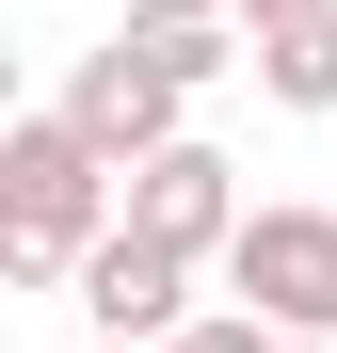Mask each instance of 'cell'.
Wrapping results in <instances>:
<instances>
[{"label": "cell", "instance_id": "obj_1", "mask_svg": "<svg viewBox=\"0 0 337 353\" xmlns=\"http://www.w3.org/2000/svg\"><path fill=\"white\" fill-rule=\"evenodd\" d=\"M112 225H129V176H112L65 112H17V129H0V273L17 289H81Z\"/></svg>", "mask_w": 337, "mask_h": 353}, {"label": "cell", "instance_id": "obj_2", "mask_svg": "<svg viewBox=\"0 0 337 353\" xmlns=\"http://www.w3.org/2000/svg\"><path fill=\"white\" fill-rule=\"evenodd\" d=\"M225 305L273 321L289 353H337V209H257L225 241Z\"/></svg>", "mask_w": 337, "mask_h": 353}, {"label": "cell", "instance_id": "obj_3", "mask_svg": "<svg viewBox=\"0 0 337 353\" xmlns=\"http://www.w3.org/2000/svg\"><path fill=\"white\" fill-rule=\"evenodd\" d=\"M48 112H65V129H81L112 176H145V161H177V145H193V97L161 81V65H129V48H81Z\"/></svg>", "mask_w": 337, "mask_h": 353}, {"label": "cell", "instance_id": "obj_4", "mask_svg": "<svg viewBox=\"0 0 337 353\" xmlns=\"http://www.w3.org/2000/svg\"><path fill=\"white\" fill-rule=\"evenodd\" d=\"M81 321H96V353H177V337L209 321V305H193V257H161V241L112 225L96 273H81Z\"/></svg>", "mask_w": 337, "mask_h": 353}, {"label": "cell", "instance_id": "obj_5", "mask_svg": "<svg viewBox=\"0 0 337 353\" xmlns=\"http://www.w3.org/2000/svg\"><path fill=\"white\" fill-rule=\"evenodd\" d=\"M241 161H225V145H177V161H145L129 176V241H161V257H225V241H241Z\"/></svg>", "mask_w": 337, "mask_h": 353}, {"label": "cell", "instance_id": "obj_6", "mask_svg": "<svg viewBox=\"0 0 337 353\" xmlns=\"http://www.w3.org/2000/svg\"><path fill=\"white\" fill-rule=\"evenodd\" d=\"M112 48H129V65H161L177 97H209L225 65H257V32L225 17V0H129V17H112Z\"/></svg>", "mask_w": 337, "mask_h": 353}, {"label": "cell", "instance_id": "obj_7", "mask_svg": "<svg viewBox=\"0 0 337 353\" xmlns=\"http://www.w3.org/2000/svg\"><path fill=\"white\" fill-rule=\"evenodd\" d=\"M257 97L337 112V0H321V17H273V32H257Z\"/></svg>", "mask_w": 337, "mask_h": 353}, {"label": "cell", "instance_id": "obj_8", "mask_svg": "<svg viewBox=\"0 0 337 353\" xmlns=\"http://www.w3.org/2000/svg\"><path fill=\"white\" fill-rule=\"evenodd\" d=\"M177 353H289V337H273V321H241V305H209V321H193Z\"/></svg>", "mask_w": 337, "mask_h": 353}, {"label": "cell", "instance_id": "obj_9", "mask_svg": "<svg viewBox=\"0 0 337 353\" xmlns=\"http://www.w3.org/2000/svg\"><path fill=\"white\" fill-rule=\"evenodd\" d=\"M225 17H241V32H273V17H321V0H225Z\"/></svg>", "mask_w": 337, "mask_h": 353}]
</instances>
